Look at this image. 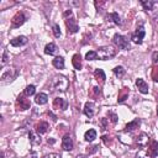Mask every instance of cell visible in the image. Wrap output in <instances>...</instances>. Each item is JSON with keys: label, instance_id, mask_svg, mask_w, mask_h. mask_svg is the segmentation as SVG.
<instances>
[{"label": "cell", "instance_id": "6da1fadb", "mask_svg": "<svg viewBox=\"0 0 158 158\" xmlns=\"http://www.w3.org/2000/svg\"><path fill=\"white\" fill-rule=\"evenodd\" d=\"M51 85L57 91H67V89L69 88V80L63 75H56L53 77Z\"/></svg>", "mask_w": 158, "mask_h": 158}, {"label": "cell", "instance_id": "7a4b0ae2", "mask_svg": "<svg viewBox=\"0 0 158 158\" xmlns=\"http://www.w3.org/2000/svg\"><path fill=\"white\" fill-rule=\"evenodd\" d=\"M96 54L100 60H107L116 56V49L112 46H102V47L98 48Z\"/></svg>", "mask_w": 158, "mask_h": 158}, {"label": "cell", "instance_id": "3957f363", "mask_svg": "<svg viewBox=\"0 0 158 158\" xmlns=\"http://www.w3.org/2000/svg\"><path fill=\"white\" fill-rule=\"evenodd\" d=\"M112 42H114L120 49H130V42H128V40H127L125 36H122V35L116 33V35L114 36V38H112Z\"/></svg>", "mask_w": 158, "mask_h": 158}, {"label": "cell", "instance_id": "277c9868", "mask_svg": "<svg viewBox=\"0 0 158 158\" xmlns=\"http://www.w3.org/2000/svg\"><path fill=\"white\" fill-rule=\"evenodd\" d=\"M144 35H146V31H144L143 26H138L137 30L132 33L131 40H132L133 43H136V44H141L142 41H143V38H144Z\"/></svg>", "mask_w": 158, "mask_h": 158}, {"label": "cell", "instance_id": "5b68a950", "mask_svg": "<svg viewBox=\"0 0 158 158\" xmlns=\"http://www.w3.org/2000/svg\"><path fill=\"white\" fill-rule=\"evenodd\" d=\"M26 95H20L16 100V106H17V110H21V111H25L27 109H30L31 104H30V100L25 98Z\"/></svg>", "mask_w": 158, "mask_h": 158}, {"label": "cell", "instance_id": "8992f818", "mask_svg": "<svg viewBox=\"0 0 158 158\" xmlns=\"http://www.w3.org/2000/svg\"><path fill=\"white\" fill-rule=\"evenodd\" d=\"M25 21H26V16L23 15V12H17V14L12 17V20H11V26H12L14 28L20 27L21 25H23Z\"/></svg>", "mask_w": 158, "mask_h": 158}, {"label": "cell", "instance_id": "52a82bcc", "mask_svg": "<svg viewBox=\"0 0 158 158\" xmlns=\"http://www.w3.org/2000/svg\"><path fill=\"white\" fill-rule=\"evenodd\" d=\"M16 75H17V70H16L15 68L7 69V70L1 75V81H2L4 84H5V83H9V81H11Z\"/></svg>", "mask_w": 158, "mask_h": 158}, {"label": "cell", "instance_id": "ba28073f", "mask_svg": "<svg viewBox=\"0 0 158 158\" xmlns=\"http://www.w3.org/2000/svg\"><path fill=\"white\" fill-rule=\"evenodd\" d=\"M149 137H148V135L147 133H141L137 138H136V144L139 147V148H146L147 146H148V143H149Z\"/></svg>", "mask_w": 158, "mask_h": 158}, {"label": "cell", "instance_id": "9c48e42d", "mask_svg": "<svg viewBox=\"0 0 158 158\" xmlns=\"http://www.w3.org/2000/svg\"><path fill=\"white\" fill-rule=\"evenodd\" d=\"M65 25H67V27H68V32H70V33H75V32H78V30H79L78 23H77L75 19H73V17H68V19L65 20Z\"/></svg>", "mask_w": 158, "mask_h": 158}, {"label": "cell", "instance_id": "30bf717a", "mask_svg": "<svg viewBox=\"0 0 158 158\" xmlns=\"http://www.w3.org/2000/svg\"><path fill=\"white\" fill-rule=\"evenodd\" d=\"M74 147V143H73V139L70 138L69 135H65L63 136L62 138V148L65 149V151H72Z\"/></svg>", "mask_w": 158, "mask_h": 158}, {"label": "cell", "instance_id": "8fae6325", "mask_svg": "<svg viewBox=\"0 0 158 158\" xmlns=\"http://www.w3.org/2000/svg\"><path fill=\"white\" fill-rule=\"evenodd\" d=\"M148 153H149V156L152 157V158H156L157 156H158V143L156 142V141H149V143H148Z\"/></svg>", "mask_w": 158, "mask_h": 158}, {"label": "cell", "instance_id": "7c38bea8", "mask_svg": "<svg viewBox=\"0 0 158 158\" xmlns=\"http://www.w3.org/2000/svg\"><path fill=\"white\" fill-rule=\"evenodd\" d=\"M141 4L146 11H152L156 7H158V1H153V0H142Z\"/></svg>", "mask_w": 158, "mask_h": 158}, {"label": "cell", "instance_id": "4fadbf2b", "mask_svg": "<svg viewBox=\"0 0 158 158\" xmlns=\"http://www.w3.org/2000/svg\"><path fill=\"white\" fill-rule=\"evenodd\" d=\"M27 37L26 36H17V37H15V38H12L11 40V46H14V47H20V46H23V44H26L27 43Z\"/></svg>", "mask_w": 158, "mask_h": 158}, {"label": "cell", "instance_id": "5bb4252c", "mask_svg": "<svg viewBox=\"0 0 158 158\" xmlns=\"http://www.w3.org/2000/svg\"><path fill=\"white\" fill-rule=\"evenodd\" d=\"M53 106L64 111V110H67V107H68V102H67V100L63 99V98H56L54 101H53Z\"/></svg>", "mask_w": 158, "mask_h": 158}, {"label": "cell", "instance_id": "9a60e30c", "mask_svg": "<svg viewBox=\"0 0 158 158\" xmlns=\"http://www.w3.org/2000/svg\"><path fill=\"white\" fill-rule=\"evenodd\" d=\"M84 114H85L88 117H93L94 114H95V104L91 102V101H88V102L84 105Z\"/></svg>", "mask_w": 158, "mask_h": 158}, {"label": "cell", "instance_id": "2e32d148", "mask_svg": "<svg viewBox=\"0 0 158 158\" xmlns=\"http://www.w3.org/2000/svg\"><path fill=\"white\" fill-rule=\"evenodd\" d=\"M136 86H137V89H138L139 93H142V94H147L148 93V84L143 79L138 78L136 80Z\"/></svg>", "mask_w": 158, "mask_h": 158}, {"label": "cell", "instance_id": "e0dca14e", "mask_svg": "<svg viewBox=\"0 0 158 158\" xmlns=\"http://www.w3.org/2000/svg\"><path fill=\"white\" fill-rule=\"evenodd\" d=\"M28 138H30V143L32 146H38L41 143V141H42L40 135L37 132H35V131H30L28 132Z\"/></svg>", "mask_w": 158, "mask_h": 158}, {"label": "cell", "instance_id": "ac0fdd59", "mask_svg": "<svg viewBox=\"0 0 158 158\" xmlns=\"http://www.w3.org/2000/svg\"><path fill=\"white\" fill-rule=\"evenodd\" d=\"M139 125H141V120L139 118H136V120H133V121H131V122H128L126 125L125 132H133L136 128H138Z\"/></svg>", "mask_w": 158, "mask_h": 158}, {"label": "cell", "instance_id": "d6986e66", "mask_svg": "<svg viewBox=\"0 0 158 158\" xmlns=\"http://www.w3.org/2000/svg\"><path fill=\"white\" fill-rule=\"evenodd\" d=\"M35 101H36V104H38V105H44V104H47V101H48V96H47L46 93H40V94H37V95L35 96Z\"/></svg>", "mask_w": 158, "mask_h": 158}, {"label": "cell", "instance_id": "ffe728a7", "mask_svg": "<svg viewBox=\"0 0 158 158\" xmlns=\"http://www.w3.org/2000/svg\"><path fill=\"white\" fill-rule=\"evenodd\" d=\"M44 53H46V54H49V56L56 54V53H57V46H56V43L49 42V43L44 47Z\"/></svg>", "mask_w": 158, "mask_h": 158}, {"label": "cell", "instance_id": "44dd1931", "mask_svg": "<svg viewBox=\"0 0 158 158\" xmlns=\"http://www.w3.org/2000/svg\"><path fill=\"white\" fill-rule=\"evenodd\" d=\"M47 130H48V123H47V122H44V121L38 122V123H37V126H36V132H37L38 135L46 133V132H47Z\"/></svg>", "mask_w": 158, "mask_h": 158}, {"label": "cell", "instance_id": "7402d4cb", "mask_svg": "<svg viewBox=\"0 0 158 158\" xmlns=\"http://www.w3.org/2000/svg\"><path fill=\"white\" fill-rule=\"evenodd\" d=\"M72 63H73V67L75 68V69H81V57H80V54H74L73 56V58H72Z\"/></svg>", "mask_w": 158, "mask_h": 158}, {"label": "cell", "instance_id": "603a6c76", "mask_svg": "<svg viewBox=\"0 0 158 158\" xmlns=\"http://www.w3.org/2000/svg\"><path fill=\"white\" fill-rule=\"evenodd\" d=\"M52 64L53 67H56L57 69H63L64 68V58L63 57H56L53 60H52Z\"/></svg>", "mask_w": 158, "mask_h": 158}, {"label": "cell", "instance_id": "cb8c5ba5", "mask_svg": "<svg viewBox=\"0 0 158 158\" xmlns=\"http://www.w3.org/2000/svg\"><path fill=\"white\" fill-rule=\"evenodd\" d=\"M94 77H95V79H96L98 81H100V83H104V81H105V79H106L104 70H102V69H100V68L95 69V72H94Z\"/></svg>", "mask_w": 158, "mask_h": 158}, {"label": "cell", "instance_id": "d4e9b609", "mask_svg": "<svg viewBox=\"0 0 158 158\" xmlns=\"http://www.w3.org/2000/svg\"><path fill=\"white\" fill-rule=\"evenodd\" d=\"M84 138H85V141H88V142H93V141L96 138V131L93 130V128L88 130V131L84 133Z\"/></svg>", "mask_w": 158, "mask_h": 158}, {"label": "cell", "instance_id": "484cf974", "mask_svg": "<svg viewBox=\"0 0 158 158\" xmlns=\"http://www.w3.org/2000/svg\"><path fill=\"white\" fill-rule=\"evenodd\" d=\"M147 147H148V146H147ZM147 147H146V148H139V151L136 153V158H152V157L149 156V153H148Z\"/></svg>", "mask_w": 158, "mask_h": 158}, {"label": "cell", "instance_id": "4316f807", "mask_svg": "<svg viewBox=\"0 0 158 158\" xmlns=\"http://www.w3.org/2000/svg\"><path fill=\"white\" fill-rule=\"evenodd\" d=\"M107 19L109 20H111L114 23H116V25H121L122 23V21H121V17L118 16V14H116V12H111L109 16H107Z\"/></svg>", "mask_w": 158, "mask_h": 158}, {"label": "cell", "instance_id": "83f0119b", "mask_svg": "<svg viewBox=\"0 0 158 158\" xmlns=\"http://www.w3.org/2000/svg\"><path fill=\"white\" fill-rule=\"evenodd\" d=\"M127 96H128V89H127V88H122L121 91L118 93V99H117V101H118V102H122V101H125V100L127 99Z\"/></svg>", "mask_w": 158, "mask_h": 158}, {"label": "cell", "instance_id": "f1b7e54d", "mask_svg": "<svg viewBox=\"0 0 158 158\" xmlns=\"http://www.w3.org/2000/svg\"><path fill=\"white\" fill-rule=\"evenodd\" d=\"M125 73H126V70H125V68L121 67V65L114 68V74H115L117 78H122V77L125 75Z\"/></svg>", "mask_w": 158, "mask_h": 158}, {"label": "cell", "instance_id": "f546056e", "mask_svg": "<svg viewBox=\"0 0 158 158\" xmlns=\"http://www.w3.org/2000/svg\"><path fill=\"white\" fill-rule=\"evenodd\" d=\"M35 91H36L35 85H27L26 89H25V91H23V95H26V96H31V95L35 94Z\"/></svg>", "mask_w": 158, "mask_h": 158}, {"label": "cell", "instance_id": "4dcf8cb0", "mask_svg": "<svg viewBox=\"0 0 158 158\" xmlns=\"http://www.w3.org/2000/svg\"><path fill=\"white\" fill-rule=\"evenodd\" d=\"M85 59L86 60H95L98 59V54L95 51H89L86 54H85Z\"/></svg>", "mask_w": 158, "mask_h": 158}, {"label": "cell", "instance_id": "1f68e13d", "mask_svg": "<svg viewBox=\"0 0 158 158\" xmlns=\"http://www.w3.org/2000/svg\"><path fill=\"white\" fill-rule=\"evenodd\" d=\"M52 31H53V35H54V37H57V38H59V37H60L62 32H60V27H59V25L54 23V25L52 26Z\"/></svg>", "mask_w": 158, "mask_h": 158}, {"label": "cell", "instance_id": "d6a6232c", "mask_svg": "<svg viewBox=\"0 0 158 158\" xmlns=\"http://www.w3.org/2000/svg\"><path fill=\"white\" fill-rule=\"evenodd\" d=\"M151 77H152V79H153L156 83H158V65H154V67L152 68V70H151Z\"/></svg>", "mask_w": 158, "mask_h": 158}, {"label": "cell", "instance_id": "836d02e7", "mask_svg": "<svg viewBox=\"0 0 158 158\" xmlns=\"http://www.w3.org/2000/svg\"><path fill=\"white\" fill-rule=\"evenodd\" d=\"M7 62H9V53H7V51L5 49L4 53H2V58H1V67H4Z\"/></svg>", "mask_w": 158, "mask_h": 158}, {"label": "cell", "instance_id": "e575fe53", "mask_svg": "<svg viewBox=\"0 0 158 158\" xmlns=\"http://www.w3.org/2000/svg\"><path fill=\"white\" fill-rule=\"evenodd\" d=\"M107 115H109V117H110V120H111V122H112V123H116V122H117V115H116L115 112L109 111V112H107Z\"/></svg>", "mask_w": 158, "mask_h": 158}, {"label": "cell", "instance_id": "d590c367", "mask_svg": "<svg viewBox=\"0 0 158 158\" xmlns=\"http://www.w3.org/2000/svg\"><path fill=\"white\" fill-rule=\"evenodd\" d=\"M43 158H62L60 154H57V153H49L47 156H44Z\"/></svg>", "mask_w": 158, "mask_h": 158}, {"label": "cell", "instance_id": "8d00e7d4", "mask_svg": "<svg viewBox=\"0 0 158 158\" xmlns=\"http://www.w3.org/2000/svg\"><path fill=\"white\" fill-rule=\"evenodd\" d=\"M98 148H99V146H93V147H89V148H88V153H89V154L95 153V152L98 151Z\"/></svg>", "mask_w": 158, "mask_h": 158}, {"label": "cell", "instance_id": "74e56055", "mask_svg": "<svg viewBox=\"0 0 158 158\" xmlns=\"http://www.w3.org/2000/svg\"><path fill=\"white\" fill-rule=\"evenodd\" d=\"M152 62L153 63H158V52H153L152 53Z\"/></svg>", "mask_w": 158, "mask_h": 158}, {"label": "cell", "instance_id": "f35d334b", "mask_svg": "<svg viewBox=\"0 0 158 158\" xmlns=\"http://www.w3.org/2000/svg\"><path fill=\"white\" fill-rule=\"evenodd\" d=\"M93 91H94L95 96L100 95V93H101V90H100V88H99V86H94V88H93Z\"/></svg>", "mask_w": 158, "mask_h": 158}, {"label": "cell", "instance_id": "ab89813d", "mask_svg": "<svg viewBox=\"0 0 158 158\" xmlns=\"http://www.w3.org/2000/svg\"><path fill=\"white\" fill-rule=\"evenodd\" d=\"M26 158H38V153L37 152H30V154Z\"/></svg>", "mask_w": 158, "mask_h": 158}, {"label": "cell", "instance_id": "60d3db41", "mask_svg": "<svg viewBox=\"0 0 158 158\" xmlns=\"http://www.w3.org/2000/svg\"><path fill=\"white\" fill-rule=\"evenodd\" d=\"M72 14H73V12H72V10H67V11L64 12V19L67 20V19H68V16H69V17L72 16Z\"/></svg>", "mask_w": 158, "mask_h": 158}, {"label": "cell", "instance_id": "b9f144b4", "mask_svg": "<svg viewBox=\"0 0 158 158\" xmlns=\"http://www.w3.org/2000/svg\"><path fill=\"white\" fill-rule=\"evenodd\" d=\"M101 125H102V131L104 130H106V118H101Z\"/></svg>", "mask_w": 158, "mask_h": 158}, {"label": "cell", "instance_id": "7bdbcfd3", "mask_svg": "<svg viewBox=\"0 0 158 158\" xmlns=\"http://www.w3.org/2000/svg\"><path fill=\"white\" fill-rule=\"evenodd\" d=\"M107 138H109L107 136H104V137H102V139H104V142H105L106 144H110V143H111V139H107Z\"/></svg>", "mask_w": 158, "mask_h": 158}, {"label": "cell", "instance_id": "ee69618b", "mask_svg": "<svg viewBox=\"0 0 158 158\" xmlns=\"http://www.w3.org/2000/svg\"><path fill=\"white\" fill-rule=\"evenodd\" d=\"M47 142H48V144H53V143L56 142V139H54V138H48Z\"/></svg>", "mask_w": 158, "mask_h": 158}, {"label": "cell", "instance_id": "f6af8a7d", "mask_svg": "<svg viewBox=\"0 0 158 158\" xmlns=\"http://www.w3.org/2000/svg\"><path fill=\"white\" fill-rule=\"evenodd\" d=\"M48 115H49V116L52 117V120H53V121H56V120H57V117H56V116H54V115H53L52 112H48Z\"/></svg>", "mask_w": 158, "mask_h": 158}, {"label": "cell", "instance_id": "bcb514c9", "mask_svg": "<svg viewBox=\"0 0 158 158\" xmlns=\"http://www.w3.org/2000/svg\"><path fill=\"white\" fill-rule=\"evenodd\" d=\"M77 158H88L85 154H79V156H77Z\"/></svg>", "mask_w": 158, "mask_h": 158}, {"label": "cell", "instance_id": "7dc6e473", "mask_svg": "<svg viewBox=\"0 0 158 158\" xmlns=\"http://www.w3.org/2000/svg\"><path fill=\"white\" fill-rule=\"evenodd\" d=\"M157 115H158V106H157Z\"/></svg>", "mask_w": 158, "mask_h": 158}]
</instances>
